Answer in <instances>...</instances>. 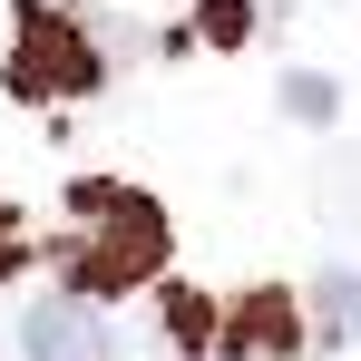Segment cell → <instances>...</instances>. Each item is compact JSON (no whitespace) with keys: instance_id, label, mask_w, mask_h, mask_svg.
I'll use <instances>...</instances> for the list:
<instances>
[{"instance_id":"obj_7","label":"cell","mask_w":361,"mask_h":361,"mask_svg":"<svg viewBox=\"0 0 361 361\" xmlns=\"http://www.w3.org/2000/svg\"><path fill=\"white\" fill-rule=\"evenodd\" d=\"M244 30H254L244 0H215V10H205V39H244Z\"/></svg>"},{"instance_id":"obj_8","label":"cell","mask_w":361,"mask_h":361,"mask_svg":"<svg viewBox=\"0 0 361 361\" xmlns=\"http://www.w3.org/2000/svg\"><path fill=\"white\" fill-rule=\"evenodd\" d=\"M10 264H20V225L0 215V274H10Z\"/></svg>"},{"instance_id":"obj_5","label":"cell","mask_w":361,"mask_h":361,"mask_svg":"<svg viewBox=\"0 0 361 361\" xmlns=\"http://www.w3.org/2000/svg\"><path fill=\"white\" fill-rule=\"evenodd\" d=\"M312 322H322V342H361V274H322L312 283Z\"/></svg>"},{"instance_id":"obj_3","label":"cell","mask_w":361,"mask_h":361,"mask_svg":"<svg viewBox=\"0 0 361 361\" xmlns=\"http://www.w3.org/2000/svg\"><path fill=\"white\" fill-rule=\"evenodd\" d=\"M20 352L30 361H118V332H108V312H88L78 293H49V302H30Z\"/></svg>"},{"instance_id":"obj_4","label":"cell","mask_w":361,"mask_h":361,"mask_svg":"<svg viewBox=\"0 0 361 361\" xmlns=\"http://www.w3.org/2000/svg\"><path fill=\"white\" fill-rule=\"evenodd\" d=\"M293 342H302V322H293L283 293H244L235 322H225V352L235 361H293Z\"/></svg>"},{"instance_id":"obj_6","label":"cell","mask_w":361,"mask_h":361,"mask_svg":"<svg viewBox=\"0 0 361 361\" xmlns=\"http://www.w3.org/2000/svg\"><path fill=\"white\" fill-rule=\"evenodd\" d=\"M283 108H293L302 127H332V118H342V88L312 78V68H293V78H283Z\"/></svg>"},{"instance_id":"obj_1","label":"cell","mask_w":361,"mask_h":361,"mask_svg":"<svg viewBox=\"0 0 361 361\" xmlns=\"http://www.w3.org/2000/svg\"><path fill=\"white\" fill-rule=\"evenodd\" d=\"M68 205H78L68 274H78L88 293H127V283H147V274L166 264V215H157L147 195H127V185H78Z\"/></svg>"},{"instance_id":"obj_2","label":"cell","mask_w":361,"mask_h":361,"mask_svg":"<svg viewBox=\"0 0 361 361\" xmlns=\"http://www.w3.org/2000/svg\"><path fill=\"white\" fill-rule=\"evenodd\" d=\"M10 88H20V98H78V88H98V49H88V30L59 20V10H20Z\"/></svg>"}]
</instances>
